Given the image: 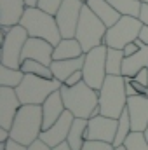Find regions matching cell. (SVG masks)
<instances>
[{
    "mask_svg": "<svg viewBox=\"0 0 148 150\" xmlns=\"http://www.w3.org/2000/svg\"><path fill=\"white\" fill-rule=\"evenodd\" d=\"M61 96L68 112L77 119H91L99 107V91L92 89L85 80L77 86H61Z\"/></svg>",
    "mask_w": 148,
    "mask_h": 150,
    "instance_id": "1",
    "label": "cell"
},
{
    "mask_svg": "<svg viewBox=\"0 0 148 150\" xmlns=\"http://www.w3.org/2000/svg\"><path fill=\"white\" fill-rule=\"evenodd\" d=\"M44 131L42 105H21L11 127V138L21 145H32Z\"/></svg>",
    "mask_w": 148,
    "mask_h": 150,
    "instance_id": "2",
    "label": "cell"
},
{
    "mask_svg": "<svg viewBox=\"0 0 148 150\" xmlns=\"http://www.w3.org/2000/svg\"><path fill=\"white\" fill-rule=\"evenodd\" d=\"M19 25L26 28L30 37L44 38V40L51 42L52 45H58L59 40L63 38L59 26L56 23V16L42 11L38 7H26Z\"/></svg>",
    "mask_w": 148,
    "mask_h": 150,
    "instance_id": "3",
    "label": "cell"
},
{
    "mask_svg": "<svg viewBox=\"0 0 148 150\" xmlns=\"http://www.w3.org/2000/svg\"><path fill=\"white\" fill-rule=\"evenodd\" d=\"M127 107L125 79L122 75H108L99 89V108L101 115L118 119Z\"/></svg>",
    "mask_w": 148,
    "mask_h": 150,
    "instance_id": "4",
    "label": "cell"
},
{
    "mask_svg": "<svg viewBox=\"0 0 148 150\" xmlns=\"http://www.w3.org/2000/svg\"><path fill=\"white\" fill-rule=\"evenodd\" d=\"M63 82L58 79H44L38 75L25 74L23 82L16 87V93L23 105H42L54 91H59Z\"/></svg>",
    "mask_w": 148,
    "mask_h": 150,
    "instance_id": "5",
    "label": "cell"
},
{
    "mask_svg": "<svg viewBox=\"0 0 148 150\" xmlns=\"http://www.w3.org/2000/svg\"><path fill=\"white\" fill-rule=\"evenodd\" d=\"M106 32H108V26L89 9L87 4H84L80 21H78V26H77V33H75V38L80 42L84 52H89L91 49H94L98 45H103Z\"/></svg>",
    "mask_w": 148,
    "mask_h": 150,
    "instance_id": "6",
    "label": "cell"
},
{
    "mask_svg": "<svg viewBox=\"0 0 148 150\" xmlns=\"http://www.w3.org/2000/svg\"><path fill=\"white\" fill-rule=\"evenodd\" d=\"M106 52H108V47L103 44V45H98L84 54V68H82L84 80L96 91L101 89V86L105 84V80L108 77Z\"/></svg>",
    "mask_w": 148,
    "mask_h": 150,
    "instance_id": "7",
    "label": "cell"
},
{
    "mask_svg": "<svg viewBox=\"0 0 148 150\" xmlns=\"http://www.w3.org/2000/svg\"><path fill=\"white\" fill-rule=\"evenodd\" d=\"M141 28H143V23L140 21V18L122 16L113 26L108 28L105 37V45L113 49H124L127 44L140 38Z\"/></svg>",
    "mask_w": 148,
    "mask_h": 150,
    "instance_id": "8",
    "label": "cell"
},
{
    "mask_svg": "<svg viewBox=\"0 0 148 150\" xmlns=\"http://www.w3.org/2000/svg\"><path fill=\"white\" fill-rule=\"evenodd\" d=\"M28 32L25 26L16 25L2 40V58L0 63L11 68H19L23 61V49L28 40Z\"/></svg>",
    "mask_w": 148,
    "mask_h": 150,
    "instance_id": "9",
    "label": "cell"
},
{
    "mask_svg": "<svg viewBox=\"0 0 148 150\" xmlns=\"http://www.w3.org/2000/svg\"><path fill=\"white\" fill-rule=\"evenodd\" d=\"M84 2L80 0H65L61 7L56 12V23L59 26L61 37L63 38H73L77 33V26L80 21Z\"/></svg>",
    "mask_w": 148,
    "mask_h": 150,
    "instance_id": "10",
    "label": "cell"
},
{
    "mask_svg": "<svg viewBox=\"0 0 148 150\" xmlns=\"http://www.w3.org/2000/svg\"><path fill=\"white\" fill-rule=\"evenodd\" d=\"M117 127H118V119H111L105 115L91 117L87 124V140L106 142L113 145L117 136Z\"/></svg>",
    "mask_w": 148,
    "mask_h": 150,
    "instance_id": "11",
    "label": "cell"
},
{
    "mask_svg": "<svg viewBox=\"0 0 148 150\" xmlns=\"http://www.w3.org/2000/svg\"><path fill=\"white\" fill-rule=\"evenodd\" d=\"M21 105L23 103H21L16 89L0 86V127L11 131Z\"/></svg>",
    "mask_w": 148,
    "mask_h": 150,
    "instance_id": "12",
    "label": "cell"
},
{
    "mask_svg": "<svg viewBox=\"0 0 148 150\" xmlns=\"http://www.w3.org/2000/svg\"><path fill=\"white\" fill-rule=\"evenodd\" d=\"M73 120H75L73 113L68 112V110H65V113H63L49 129H44V131L40 133V140L45 142L51 149H54V147L65 143L66 138H68V134H70V129H72Z\"/></svg>",
    "mask_w": 148,
    "mask_h": 150,
    "instance_id": "13",
    "label": "cell"
},
{
    "mask_svg": "<svg viewBox=\"0 0 148 150\" xmlns=\"http://www.w3.org/2000/svg\"><path fill=\"white\" fill-rule=\"evenodd\" d=\"M127 110L134 133H143L148 126V96L138 94L127 98Z\"/></svg>",
    "mask_w": 148,
    "mask_h": 150,
    "instance_id": "14",
    "label": "cell"
},
{
    "mask_svg": "<svg viewBox=\"0 0 148 150\" xmlns=\"http://www.w3.org/2000/svg\"><path fill=\"white\" fill-rule=\"evenodd\" d=\"M52 52H54V45L44 38L37 37H28L25 49H23V59H35L40 61L47 67H51L52 59Z\"/></svg>",
    "mask_w": 148,
    "mask_h": 150,
    "instance_id": "15",
    "label": "cell"
},
{
    "mask_svg": "<svg viewBox=\"0 0 148 150\" xmlns=\"http://www.w3.org/2000/svg\"><path fill=\"white\" fill-rule=\"evenodd\" d=\"M26 11L25 0H0V25L16 26L21 23Z\"/></svg>",
    "mask_w": 148,
    "mask_h": 150,
    "instance_id": "16",
    "label": "cell"
},
{
    "mask_svg": "<svg viewBox=\"0 0 148 150\" xmlns=\"http://www.w3.org/2000/svg\"><path fill=\"white\" fill-rule=\"evenodd\" d=\"M66 110L63 96H61V89L54 91L44 103H42V115H44V129H49Z\"/></svg>",
    "mask_w": 148,
    "mask_h": 150,
    "instance_id": "17",
    "label": "cell"
},
{
    "mask_svg": "<svg viewBox=\"0 0 148 150\" xmlns=\"http://www.w3.org/2000/svg\"><path fill=\"white\" fill-rule=\"evenodd\" d=\"M143 68H148V45L141 44L140 51L124 59L122 65V77H136Z\"/></svg>",
    "mask_w": 148,
    "mask_h": 150,
    "instance_id": "18",
    "label": "cell"
},
{
    "mask_svg": "<svg viewBox=\"0 0 148 150\" xmlns=\"http://www.w3.org/2000/svg\"><path fill=\"white\" fill-rule=\"evenodd\" d=\"M85 4L89 5V9H91L108 28L113 26V25L122 18V14L111 5L108 0H87Z\"/></svg>",
    "mask_w": 148,
    "mask_h": 150,
    "instance_id": "19",
    "label": "cell"
},
{
    "mask_svg": "<svg viewBox=\"0 0 148 150\" xmlns=\"http://www.w3.org/2000/svg\"><path fill=\"white\" fill-rule=\"evenodd\" d=\"M82 68H84V56L72 58V59H56L51 63V70H52L54 79H58L63 84L72 74L82 70Z\"/></svg>",
    "mask_w": 148,
    "mask_h": 150,
    "instance_id": "20",
    "label": "cell"
},
{
    "mask_svg": "<svg viewBox=\"0 0 148 150\" xmlns=\"http://www.w3.org/2000/svg\"><path fill=\"white\" fill-rule=\"evenodd\" d=\"M84 49L77 38H61L58 45H54L52 59H72V58H80L84 56Z\"/></svg>",
    "mask_w": 148,
    "mask_h": 150,
    "instance_id": "21",
    "label": "cell"
},
{
    "mask_svg": "<svg viewBox=\"0 0 148 150\" xmlns=\"http://www.w3.org/2000/svg\"><path fill=\"white\" fill-rule=\"evenodd\" d=\"M87 124H89V119H77L75 117L70 134L66 138V143L70 145L72 150H82L85 140H87Z\"/></svg>",
    "mask_w": 148,
    "mask_h": 150,
    "instance_id": "22",
    "label": "cell"
},
{
    "mask_svg": "<svg viewBox=\"0 0 148 150\" xmlns=\"http://www.w3.org/2000/svg\"><path fill=\"white\" fill-rule=\"evenodd\" d=\"M25 79V72H21L19 68H11L0 63V86L4 87H12L16 89Z\"/></svg>",
    "mask_w": 148,
    "mask_h": 150,
    "instance_id": "23",
    "label": "cell"
},
{
    "mask_svg": "<svg viewBox=\"0 0 148 150\" xmlns=\"http://www.w3.org/2000/svg\"><path fill=\"white\" fill-rule=\"evenodd\" d=\"M131 133H132L131 117H129V110H127V107H125V110H124L122 115L118 117V127H117V136H115L113 147H120V145H124Z\"/></svg>",
    "mask_w": 148,
    "mask_h": 150,
    "instance_id": "24",
    "label": "cell"
},
{
    "mask_svg": "<svg viewBox=\"0 0 148 150\" xmlns=\"http://www.w3.org/2000/svg\"><path fill=\"white\" fill-rule=\"evenodd\" d=\"M124 51L108 47L106 52V72L108 75H122V65H124Z\"/></svg>",
    "mask_w": 148,
    "mask_h": 150,
    "instance_id": "25",
    "label": "cell"
},
{
    "mask_svg": "<svg viewBox=\"0 0 148 150\" xmlns=\"http://www.w3.org/2000/svg\"><path fill=\"white\" fill-rule=\"evenodd\" d=\"M19 70L25 72V74L44 77V79H54L51 67H47V65H44V63H40V61H35V59H23Z\"/></svg>",
    "mask_w": 148,
    "mask_h": 150,
    "instance_id": "26",
    "label": "cell"
},
{
    "mask_svg": "<svg viewBox=\"0 0 148 150\" xmlns=\"http://www.w3.org/2000/svg\"><path fill=\"white\" fill-rule=\"evenodd\" d=\"M108 2H110L122 16H134V18H140L141 5H143L141 0H108Z\"/></svg>",
    "mask_w": 148,
    "mask_h": 150,
    "instance_id": "27",
    "label": "cell"
},
{
    "mask_svg": "<svg viewBox=\"0 0 148 150\" xmlns=\"http://www.w3.org/2000/svg\"><path fill=\"white\" fill-rule=\"evenodd\" d=\"M127 150H148V143L147 140H145V134L143 133H131L129 134V138L125 140V143H124Z\"/></svg>",
    "mask_w": 148,
    "mask_h": 150,
    "instance_id": "28",
    "label": "cell"
},
{
    "mask_svg": "<svg viewBox=\"0 0 148 150\" xmlns=\"http://www.w3.org/2000/svg\"><path fill=\"white\" fill-rule=\"evenodd\" d=\"M63 2L65 0H38L37 7L45 11V12H49V14H52V16H56V12H58V9L61 7Z\"/></svg>",
    "mask_w": 148,
    "mask_h": 150,
    "instance_id": "29",
    "label": "cell"
},
{
    "mask_svg": "<svg viewBox=\"0 0 148 150\" xmlns=\"http://www.w3.org/2000/svg\"><path fill=\"white\" fill-rule=\"evenodd\" d=\"M82 150H115L111 143L106 142H98V140H85Z\"/></svg>",
    "mask_w": 148,
    "mask_h": 150,
    "instance_id": "30",
    "label": "cell"
},
{
    "mask_svg": "<svg viewBox=\"0 0 148 150\" xmlns=\"http://www.w3.org/2000/svg\"><path fill=\"white\" fill-rule=\"evenodd\" d=\"M141 44H143V42H141L140 38H138V40H134V42H131V44H127V45H125V47L122 49V51H124V56H125V58H129V56L136 54V52L140 51Z\"/></svg>",
    "mask_w": 148,
    "mask_h": 150,
    "instance_id": "31",
    "label": "cell"
},
{
    "mask_svg": "<svg viewBox=\"0 0 148 150\" xmlns=\"http://www.w3.org/2000/svg\"><path fill=\"white\" fill-rule=\"evenodd\" d=\"M82 80H84V74H82V70H78V72L72 74L66 80H65V86H77V84L82 82Z\"/></svg>",
    "mask_w": 148,
    "mask_h": 150,
    "instance_id": "32",
    "label": "cell"
},
{
    "mask_svg": "<svg viewBox=\"0 0 148 150\" xmlns=\"http://www.w3.org/2000/svg\"><path fill=\"white\" fill-rule=\"evenodd\" d=\"M26 150H52V149H51L45 142H42V140L38 138V140H35V142L32 143V145H28V149Z\"/></svg>",
    "mask_w": 148,
    "mask_h": 150,
    "instance_id": "33",
    "label": "cell"
},
{
    "mask_svg": "<svg viewBox=\"0 0 148 150\" xmlns=\"http://www.w3.org/2000/svg\"><path fill=\"white\" fill-rule=\"evenodd\" d=\"M26 149H28L26 145H21L19 142H16V140H12V138L7 142V147H5V150H26Z\"/></svg>",
    "mask_w": 148,
    "mask_h": 150,
    "instance_id": "34",
    "label": "cell"
},
{
    "mask_svg": "<svg viewBox=\"0 0 148 150\" xmlns=\"http://www.w3.org/2000/svg\"><path fill=\"white\" fill-rule=\"evenodd\" d=\"M132 79H136L140 84H143V86H147L148 87V68H143L140 74L136 75V77H132Z\"/></svg>",
    "mask_w": 148,
    "mask_h": 150,
    "instance_id": "35",
    "label": "cell"
},
{
    "mask_svg": "<svg viewBox=\"0 0 148 150\" xmlns=\"http://www.w3.org/2000/svg\"><path fill=\"white\" fill-rule=\"evenodd\" d=\"M140 21L148 26V4L147 2H143V5H141V12H140Z\"/></svg>",
    "mask_w": 148,
    "mask_h": 150,
    "instance_id": "36",
    "label": "cell"
},
{
    "mask_svg": "<svg viewBox=\"0 0 148 150\" xmlns=\"http://www.w3.org/2000/svg\"><path fill=\"white\" fill-rule=\"evenodd\" d=\"M9 140H11V131L0 127V143H5V142H9Z\"/></svg>",
    "mask_w": 148,
    "mask_h": 150,
    "instance_id": "37",
    "label": "cell"
},
{
    "mask_svg": "<svg viewBox=\"0 0 148 150\" xmlns=\"http://www.w3.org/2000/svg\"><path fill=\"white\" fill-rule=\"evenodd\" d=\"M140 40L148 45V26H145V25H143V28H141V32H140Z\"/></svg>",
    "mask_w": 148,
    "mask_h": 150,
    "instance_id": "38",
    "label": "cell"
},
{
    "mask_svg": "<svg viewBox=\"0 0 148 150\" xmlns=\"http://www.w3.org/2000/svg\"><path fill=\"white\" fill-rule=\"evenodd\" d=\"M52 150H72V149H70V145H68V143L65 142V143H61V145H58V147H54Z\"/></svg>",
    "mask_w": 148,
    "mask_h": 150,
    "instance_id": "39",
    "label": "cell"
},
{
    "mask_svg": "<svg viewBox=\"0 0 148 150\" xmlns=\"http://www.w3.org/2000/svg\"><path fill=\"white\" fill-rule=\"evenodd\" d=\"M143 134H145V140H147V143H148V126H147V129L143 131Z\"/></svg>",
    "mask_w": 148,
    "mask_h": 150,
    "instance_id": "40",
    "label": "cell"
},
{
    "mask_svg": "<svg viewBox=\"0 0 148 150\" xmlns=\"http://www.w3.org/2000/svg\"><path fill=\"white\" fill-rule=\"evenodd\" d=\"M115 150H127V147L125 145H120V147H115Z\"/></svg>",
    "mask_w": 148,
    "mask_h": 150,
    "instance_id": "41",
    "label": "cell"
},
{
    "mask_svg": "<svg viewBox=\"0 0 148 150\" xmlns=\"http://www.w3.org/2000/svg\"><path fill=\"white\" fill-rule=\"evenodd\" d=\"M80 2H84V4H85V2H87V0H80Z\"/></svg>",
    "mask_w": 148,
    "mask_h": 150,
    "instance_id": "42",
    "label": "cell"
},
{
    "mask_svg": "<svg viewBox=\"0 0 148 150\" xmlns=\"http://www.w3.org/2000/svg\"><path fill=\"white\" fill-rule=\"evenodd\" d=\"M141 2H147V4H148V0H141Z\"/></svg>",
    "mask_w": 148,
    "mask_h": 150,
    "instance_id": "43",
    "label": "cell"
}]
</instances>
